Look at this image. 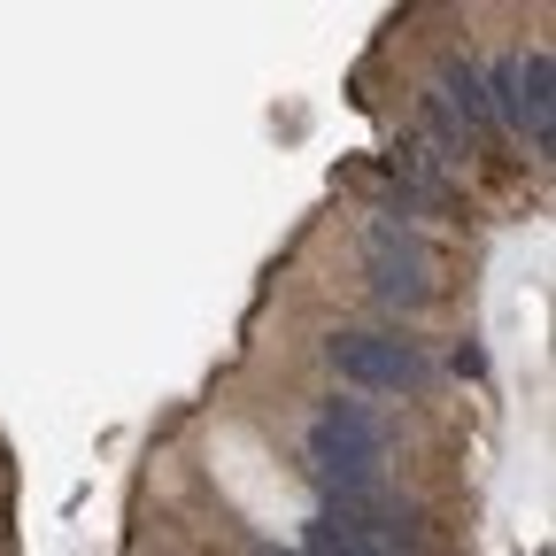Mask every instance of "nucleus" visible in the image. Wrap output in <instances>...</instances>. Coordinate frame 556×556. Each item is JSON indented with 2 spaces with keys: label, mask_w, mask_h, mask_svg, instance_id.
<instances>
[{
  "label": "nucleus",
  "mask_w": 556,
  "mask_h": 556,
  "mask_svg": "<svg viewBox=\"0 0 556 556\" xmlns=\"http://www.w3.org/2000/svg\"><path fill=\"white\" fill-rule=\"evenodd\" d=\"M387 456H394V433L387 417L364 409V402H325L309 417V448H302V471L309 486L332 503V495H364V486H387Z\"/></svg>",
  "instance_id": "obj_1"
},
{
  "label": "nucleus",
  "mask_w": 556,
  "mask_h": 556,
  "mask_svg": "<svg viewBox=\"0 0 556 556\" xmlns=\"http://www.w3.org/2000/svg\"><path fill=\"white\" fill-rule=\"evenodd\" d=\"M486 109H495V124L526 131L533 155H548L556 148V62H548V47H518L486 70Z\"/></svg>",
  "instance_id": "obj_2"
},
{
  "label": "nucleus",
  "mask_w": 556,
  "mask_h": 556,
  "mask_svg": "<svg viewBox=\"0 0 556 556\" xmlns=\"http://www.w3.org/2000/svg\"><path fill=\"white\" fill-rule=\"evenodd\" d=\"M325 364L364 394H426L433 387V356L409 332H332Z\"/></svg>",
  "instance_id": "obj_3"
},
{
  "label": "nucleus",
  "mask_w": 556,
  "mask_h": 556,
  "mask_svg": "<svg viewBox=\"0 0 556 556\" xmlns=\"http://www.w3.org/2000/svg\"><path fill=\"white\" fill-rule=\"evenodd\" d=\"M364 278L387 309H426L433 302V248L426 232H409L402 217H371L364 225Z\"/></svg>",
  "instance_id": "obj_4"
},
{
  "label": "nucleus",
  "mask_w": 556,
  "mask_h": 556,
  "mask_svg": "<svg viewBox=\"0 0 556 556\" xmlns=\"http://www.w3.org/2000/svg\"><path fill=\"white\" fill-rule=\"evenodd\" d=\"M433 93L456 109V124H464V131H486V124H495V109H486V70H479L471 54H448V62H441Z\"/></svg>",
  "instance_id": "obj_5"
},
{
  "label": "nucleus",
  "mask_w": 556,
  "mask_h": 556,
  "mask_svg": "<svg viewBox=\"0 0 556 556\" xmlns=\"http://www.w3.org/2000/svg\"><path fill=\"white\" fill-rule=\"evenodd\" d=\"M387 170H394V186H402V217H409L417 201H448V163L426 148V139H409V148H402Z\"/></svg>",
  "instance_id": "obj_6"
},
{
  "label": "nucleus",
  "mask_w": 556,
  "mask_h": 556,
  "mask_svg": "<svg viewBox=\"0 0 556 556\" xmlns=\"http://www.w3.org/2000/svg\"><path fill=\"white\" fill-rule=\"evenodd\" d=\"M255 556H294V548H278V541H263V548H255Z\"/></svg>",
  "instance_id": "obj_7"
}]
</instances>
